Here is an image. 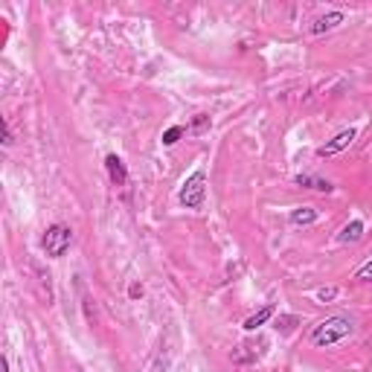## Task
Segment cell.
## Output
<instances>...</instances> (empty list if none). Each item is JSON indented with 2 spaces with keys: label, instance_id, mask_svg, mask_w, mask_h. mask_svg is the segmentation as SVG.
Masks as SVG:
<instances>
[{
  "label": "cell",
  "instance_id": "6da1fadb",
  "mask_svg": "<svg viewBox=\"0 0 372 372\" xmlns=\"http://www.w3.org/2000/svg\"><path fill=\"white\" fill-rule=\"evenodd\" d=\"M355 332V323L344 314H334V317H326L320 320L314 329H312V344L317 349H329L334 344H340V340H346L349 334Z\"/></svg>",
  "mask_w": 372,
  "mask_h": 372
},
{
  "label": "cell",
  "instance_id": "7a4b0ae2",
  "mask_svg": "<svg viewBox=\"0 0 372 372\" xmlns=\"http://www.w3.org/2000/svg\"><path fill=\"white\" fill-rule=\"evenodd\" d=\"M177 201L186 209H204V204H207V172L204 169H195L190 177L183 180L180 192H177Z\"/></svg>",
  "mask_w": 372,
  "mask_h": 372
},
{
  "label": "cell",
  "instance_id": "3957f363",
  "mask_svg": "<svg viewBox=\"0 0 372 372\" xmlns=\"http://www.w3.org/2000/svg\"><path fill=\"white\" fill-rule=\"evenodd\" d=\"M73 244V230L67 224H53L44 230V239H41V251L44 256L50 259H61Z\"/></svg>",
  "mask_w": 372,
  "mask_h": 372
},
{
  "label": "cell",
  "instance_id": "277c9868",
  "mask_svg": "<svg viewBox=\"0 0 372 372\" xmlns=\"http://www.w3.org/2000/svg\"><path fill=\"white\" fill-rule=\"evenodd\" d=\"M355 137H358V128H344L340 134H334L332 140H326V143L317 148V158H334V154L346 151V148L355 143Z\"/></svg>",
  "mask_w": 372,
  "mask_h": 372
},
{
  "label": "cell",
  "instance_id": "5b68a950",
  "mask_svg": "<svg viewBox=\"0 0 372 372\" xmlns=\"http://www.w3.org/2000/svg\"><path fill=\"white\" fill-rule=\"evenodd\" d=\"M346 21V15L344 12H326V15H320V18H314V23L308 26V33L312 35H323V33H332V29H337L340 23Z\"/></svg>",
  "mask_w": 372,
  "mask_h": 372
},
{
  "label": "cell",
  "instance_id": "8992f818",
  "mask_svg": "<svg viewBox=\"0 0 372 372\" xmlns=\"http://www.w3.org/2000/svg\"><path fill=\"white\" fill-rule=\"evenodd\" d=\"M294 183L302 186V190H314V192H323V195L334 192V183H329L326 177H317V175H297Z\"/></svg>",
  "mask_w": 372,
  "mask_h": 372
},
{
  "label": "cell",
  "instance_id": "52a82bcc",
  "mask_svg": "<svg viewBox=\"0 0 372 372\" xmlns=\"http://www.w3.org/2000/svg\"><path fill=\"white\" fill-rule=\"evenodd\" d=\"M105 169H108V177L116 186L128 183V169H126V163H122V158H116V154H108V158H105Z\"/></svg>",
  "mask_w": 372,
  "mask_h": 372
},
{
  "label": "cell",
  "instance_id": "ba28073f",
  "mask_svg": "<svg viewBox=\"0 0 372 372\" xmlns=\"http://www.w3.org/2000/svg\"><path fill=\"white\" fill-rule=\"evenodd\" d=\"M320 219V212L314 209V207H297V209H291V215H288V221L294 224V227H308V224H314Z\"/></svg>",
  "mask_w": 372,
  "mask_h": 372
},
{
  "label": "cell",
  "instance_id": "9c48e42d",
  "mask_svg": "<svg viewBox=\"0 0 372 372\" xmlns=\"http://www.w3.org/2000/svg\"><path fill=\"white\" fill-rule=\"evenodd\" d=\"M273 314H276V308L268 302V305H262V308H259L256 314H251V317H247L241 329H244V332H256V329H262V326H265V323H268Z\"/></svg>",
  "mask_w": 372,
  "mask_h": 372
},
{
  "label": "cell",
  "instance_id": "30bf717a",
  "mask_svg": "<svg viewBox=\"0 0 372 372\" xmlns=\"http://www.w3.org/2000/svg\"><path fill=\"white\" fill-rule=\"evenodd\" d=\"M363 230H366V227H363V221H361V219H352V221H349V224H346L344 230L337 233V241H340V244H349V241H361Z\"/></svg>",
  "mask_w": 372,
  "mask_h": 372
},
{
  "label": "cell",
  "instance_id": "8fae6325",
  "mask_svg": "<svg viewBox=\"0 0 372 372\" xmlns=\"http://www.w3.org/2000/svg\"><path fill=\"white\" fill-rule=\"evenodd\" d=\"M233 361H236V363H256V361H259V352H256L251 344H239V346L233 349Z\"/></svg>",
  "mask_w": 372,
  "mask_h": 372
},
{
  "label": "cell",
  "instance_id": "7c38bea8",
  "mask_svg": "<svg viewBox=\"0 0 372 372\" xmlns=\"http://www.w3.org/2000/svg\"><path fill=\"white\" fill-rule=\"evenodd\" d=\"M297 326H300V317H297V314H279V317L273 320V329H276L279 334H291Z\"/></svg>",
  "mask_w": 372,
  "mask_h": 372
},
{
  "label": "cell",
  "instance_id": "4fadbf2b",
  "mask_svg": "<svg viewBox=\"0 0 372 372\" xmlns=\"http://www.w3.org/2000/svg\"><path fill=\"white\" fill-rule=\"evenodd\" d=\"M209 126H212L209 114H195V119L186 126V134H204V131H209Z\"/></svg>",
  "mask_w": 372,
  "mask_h": 372
},
{
  "label": "cell",
  "instance_id": "5bb4252c",
  "mask_svg": "<svg viewBox=\"0 0 372 372\" xmlns=\"http://www.w3.org/2000/svg\"><path fill=\"white\" fill-rule=\"evenodd\" d=\"M183 134H186V128H183V126H172V128H166V131H163V140H160V143H163L166 148H172V146H175Z\"/></svg>",
  "mask_w": 372,
  "mask_h": 372
},
{
  "label": "cell",
  "instance_id": "9a60e30c",
  "mask_svg": "<svg viewBox=\"0 0 372 372\" xmlns=\"http://www.w3.org/2000/svg\"><path fill=\"white\" fill-rule=\"evenodd\" d=\"M355 279H358V283H372V262H366L363 268H358Z\"/></svg>",
  "mask_w": 372,
  "mask_h": 372
},
{
  "label": "cell",
  "instance_id": "2e32d148",
  "mask_svg": "<svg viewBox=\"0 0 372 372\" xmlns=\"http://www.w3.org/2000/svg\"><path fill=\"white\" fill-rule=\"evenodd\" d=\"M334 297H337V288H320V291H317V300H320V302H332Z\"/></svg>",
  "mask_w": 372,
  "mask_h": 372
},
{
  "label": "cell",
  "instance_id": "e0dca14e",
  "mask_svg": "<svg viewBox=\"0 0 372 372\" xmlns=\"http://www.w3.org/2000/svg\"><path fill=\"white\" fill-rule=\"evenodd\" d=\"M0 128H4V146H12L15 140H12V128H9V119H4V122H0Z\"/></svg>",
  "mask_w": 372,
  "mask_h": 372
},
{
  "label": "cell",
  "instance_id": "ac0fdd59",
  "mask_svg": "<svg viewBox=\"0 0 372 372\" xmlns=\"http://www.w3.org/2000/svg\"><path fill=\"white\" fill-rule=\"evenodd\" d=\"M128 294H131L134 300H137V297H143V285H137V283H134V285L128 288Z\"/></svg>",
  "mask_w": 372,
  "mask_h": 372
},
{
  "label": "cell",
  "instance_id": "d6986e66",
  "mask_svg": "<svg viewBox=\"0 0 372 372\" xmlns=\"http://www.w3.org/2000/svg\"><path fill=\"white\" fill-rule=\"evenodd\" d=\"M4 372H9V358H4Z\"/></svg>",
  "mask_w": 372,
  "mask_h": 372
}]
</instances>
